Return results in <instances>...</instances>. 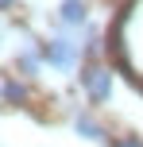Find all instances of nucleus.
<instances>
[{
	"label": "nucleus",
	"instance_id": "423d86ee",
	"mask_svg": "<svg viewBox=\"0 0 143 147\" xmlns=\"http://www.w3.org/2000/svg\"><path fill=\"white\" fill-rule=\"evenodd\" d=\"M19 70H23V74H35V70H39V54L31 51V47H23V54H19Z\"/></svg>",
	"mask_w": 143,
	"mask_h": 147
},
{
	"label": "nucleus",
	"instance_id": "0eeeda50",
	"mask_svg": "<svg viewBox=\"0 0 143 147\" xmlns=\"http://www.w3.org/2000/svg\"><path fill=\"white\" fill-rule=\"evenodd\" d=\"M4 93H8V97H12V101H19V97H23V85H15V81H12V85H8V89H4Z\"/></svg>",
	"mask_w": 143,
	"mask_h": 147
},
{
	"label": "nucleus",
	"instance_id": "20e7f679",
	"mask_svg": "<svg viewBox=\"0 0 143 147\" xmlns=\"http://www.w3.org/2000/svg\"><path fill=\"white\" fill-rule=\"evenodd\" d=\"M58 20L66 23V27H81V23H85V4H81V0H62Z\"/></svg>",
	"mask_w": 143,
	"mask_h": 147
},
{
	"label": "nucleus",
	"instance_id": "1a4fd4ad",
	"mask_svg": "<svg viewBox=\"0 0 143 147\" xmlns=\"http://www.w3.org/2000/svg\"><path fill=\"white\" fill-rule=\"evenodd\" d=\"M8 4H12V0H0V8H8Z\"/></svg>",
	"mask_w": 143,
	"mask_h": 147
},
{
	"label": "nucleus",
	"instance_id": "39448f33",
	"mask_svg": "<svg viewBox=\"0 0 143 147\" xmlns=\"http://www.w3.org/2000/svg\"><path fill=\"white\" fill-rule=\"evenodd\" d=\"M77 136H85V140H101V124H93L89 116H77Z\"/></svg>",
	"mask_w": 143,
	"mask_h": 147
},
{
	"label": "nucleus",
	"instance_id": "f257e3e1",
	"mask_svg": "<svg viewBox=\"0 0 143 147\" xmlns=\"http://www.w3.org/2000/svg\"><path fill=\"white\" fill-rule=\"evenodd\" d=\"M112 54L136 74V78H143V0H132L128 12H124V20L116 23Z\"/></svg>",
	"mask_w": 143,
	"mask_h": 147
},
{
	"label": "nucleus",
	"instance_id": "7ed1b4c3",
	"mask_svg": "<svg viewBox=\"0 0 143 147\" xmlns=\"http://www.w3.org/2000/svg\"><path fill=\"white\" fill-rule=\"evenodd\" d=\"M81 85H85V93H89V101L101 105V101L112 97V74H108L105 66H89L81 74Z\"/></svg>",
	"mask_w": 143,
	"mask_h": 147
},
{
	"label": "nucleus",
	"instance_id": "6e6552de",
	"mask_svg": "<svg viewBox=\"0 0 143 147\" xmlns=\"http://www.w3.org/2000/svg\"><path fill=\"white\" fill-rule=\"evenodd\" d=\"M116 147H143L139 140H124V143H116Z\"/></svg>",
	"mask_w": 143,
	"mask_h": 147
},
{
	"label": "nucleus",
	"instance_id": "f03ea898",
	"mask_svg": "<svg viewBox=\"0 0 143 147\" xmlns=\"http://www.w3.org/2000/svg\"><path fill=\"white\" fill-rule=\"evenodd\" d=\"M43 58L50 62L54 70L66 74V70L77 66V43H74V39H66V35H58V39H50V43L43 47Z\"/></svg>",
	"mask_w": 143,
	"mask_h": 147
}]
</instances>
